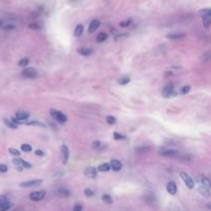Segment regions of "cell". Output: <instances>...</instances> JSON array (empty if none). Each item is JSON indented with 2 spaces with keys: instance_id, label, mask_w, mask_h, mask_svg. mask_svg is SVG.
Instances as JSON below:
<instances>
[{
  "instance_id": "6da1fadb",
  "label": "cell",
  "mask_w": 211,
  "mask_h": 211,
  "mask_svg": "<svg viewBox=\"0 0 211 211\" xmlns=\"http://www.w3.org/2000/svg\"><path fill=\"white\" fill-rule=\"evenodd\" d=\"M199 14L201 17L203 18V24L204 27L206 29H209L210 23H211V9L210 8H205V9H201L199 11Z\"/></svg>"
},
{
  "instance_id": "7a4b0ae2",
  "label": "cell",
  "mask_w": 211,
  "mask_h": 211,
  "mask_svg": "<svg viewBox=\"0 0 211 211\" xmlns=\"http://www.w3.org/2000/svg\"><path fill=\"white\" fill-rule=\"evenodd\" d=\"M50 114L52 116V117L54 120L59 121V123H61V124L66 123L67 120H68L65 114H64L63 112H61V111H59V110H57V109H51Z\"/></svg>"
},
{
  "instance_id": "3957f363",
  "label": "cell",
  "mask_w": 211,
  "mask_h": 211,
  "mask_svg": "<svg viewBox=\"0 0 211 211\" xmlns=\"http://www.w3.org/2000/svg\"><path fill=\"white\" fill-rule=\"evenodd\" d=\"M180 176L182 178V180H183V182L185 183V185L188 187V188H194L195 187V182L193 180V178H191L190 175H188L187 172H180Z\"/></svg>"
},
{
  "instance_id": "277c9868",
  "label": "cell",
  "mask_w": 211,
  "mask_h": 211,
  "mask_svg": "<svg viewBox=\"0 0 211 211\" xmlns=\"http://www.w3.org/2000/svg\"><path fill=\"white\" fill-rule=\"evenodd\" d=\"M46 197V191H33L29 195V198L34 201V202H38V201H41L43 198Z\"/></svg>"
},
{
  "instance_id": "5b68a950",
  "label": "cell",
  "mask_w": 211,
  "mask_h": 211,
  "mask_svg": "<svg viewBox=\"0 0 211 211\" xmlns=\"http://www.w3.org/2000/svg\"><path fill=\"white\" fill-rule=\"evenodd\" d=\"M160 156H176L179 155L178 151H175V149H169V148H162L158 152Z\"/></svg>"
},
{
  "instance_id": "8992f818",
  "label": "cell",
  "mask_w": 211,
  "mask_h": 211,
  "mask_svg": "<svg viewBox=\"0 0 211 211\" xmlns=\"http://www.w3.org/2000/svg\"><path fill=\"white\" fill-rule=\"evenodd\" d=\"M22 74H23L24 77H26V78H34L37 76V71H36V69L30 67V68L24 69L23 72H22Z\"/></svg>"
},
{
  "instance_id": "52a82bcc",
  "label": "cell",
  "mask_w": 211,
  "mask_h": 211,
  "mask_svg": "<svg viewBox=\"0 0 211 211\" xmlns=\"http://www.w3.org/2000/svg\"><path fill=\"white\" fill-rule=\"evenodd\" d=\"M174 92V85L173 84H167L164 87L162 91V95L164 96L165 98H169L170 96L173 94Z\"/></svg>"
},
{
  "instance_id": "ba28073f",
  "label": "cell",
  "mask_w": 211,
  "mask_h": 211,
  "mask_svg": "<svg viewBox=\"0 0 211 211\" xmlns=\"http://www.w3.org/2000/svg\"><path fill=\"white\" fill-rule=\"evenodd\" d=\"M42 183V180L41 179H35V180H28V181H24L21 182L20 187H38Z\"/></svg>"
},
{
  "instance_id": "9c48e42d",
  "label": "cell",
  "mask_w": 211,
  "mask_h": 211,
  "mask_svg": "<svg viewBox=\"0 0 211 211\" xmlns=\"http://www.w3.org/2000/svg\"><path fill=\"white\" fill-rule=\"evenodd\" d=\"M61 153H62V162L63 164H67V162H68L69 160V149H68V146L63 144L61 146Z\"/></svg>"
},
{
  "instance_id": "30bf717a",
  "label": "cell",
  "mask_w": 211,
  "mask_h": 211,
  "mask_svg": "<svg viewBox=\"0 0 211 211\" xmlns=\"http://www.w3.org/2000/svg\"><path fill=\"white\" fill-rule=\"evenodd\" d=\"M109 166H110V168L116 172L120 171L121 169L123 168V164H121V162L119 161V160H111Z\"/></svg>"
},
{
  "instance_id": "8fae6325",
  "label": "cell",
  "mask_w": 211,
  "mask_h": 211,
  "mask_svg": "<svg viewBox=\"0 0 211 211\" xmlns=\"http://www.w3.org/2000/svg\"><path fill=\"white\" fill-rule=\"evenodd\" d=\"M85 174L90 178H96L97 177V169L95 167H88L85 170Z\"/></svg>"
},
{
  "instance_id": "7c38bea8",
  "label": "cell",
  "mask_w": 211,
  "mask_h": 211,
  "mask_svg": "<svg viewBox=\"0 0 211 211\" xmlns=\"http://www.w3.org/2000/svg\"><path fill=\"white\" fill-rule=\"evenodd\" d=\"M30 114L26 112V111H17V113H15V119H18L19 121H26L29 119Z\"/></svg>"
},
{
  "instance_id": "4fadbf2b",
  "label": "cell",
  "mask_w": 211,
  "mask_h": 211,
  "mask_svg": "<svg viewBox=\"0 0 211 211\" xmlns=\"http://www.w3.org/2000/svg\"><path fill=\"white\" fill-rule=\"evenodd\" d=\"M167 191L170 195H175V194H176L177 187H176V184H175V182H173V181L168 182V184H167Z\"/></svg>"
},
{
  "instance_id": "5bb4252c",
  "label": "cell",
  "mask_w": 211,
  "mask_h": 211,
  "mask_svg": "<svg viewBox=\"0 0 211 211\" xmlns=\"http://www.w3.org/2000/svg\"><path fill=\"white\" fill-rule=\"evenodd\" d=\"M166 37L170 40H178V39H182L183 37H185V34L183 33H173V34H167Z\"/></svg>"
},
{
  "instance_id": "9a60e30c",
  "label": "cell",
  "mask_w": 211,
  "mask_h": 211,
  "mask_svg": "<svg viewBox=\"0 0 211 211\" xmlns=\"http://www.w3.org/2000/svg\"><path fill=\"white\" fill-rule=\"evenodd\" d=\"M99 26H100V21H99V20L92 21L91 24H90V26H89V32H90V33L95 32L99 28Z\"/></svg>"
},
{
  "instance_id": "2e32d148",
  "label": "cell",
  "mask_w": 211,
  "mask_h": 211,
  "mask_svg": "<svg viewBox=\"0 0 211 211\" xmlns=\"http://www.w3.org/2000/svg\"><path fill=\"white\" fill-rule=\"evenodd\" d=\"M199 193L202 195L203 197L205 198H209L210 197V188H208L207 187H204V185H201V187H199Z\"/></svg>"
},
{
  "instance_id": "e0dca14e",
  "label": "cell",
  "mask_w": 211,
  "mask_h": 211,
  "mask_svg": "<svg viewBox=\"0 0 211 211\" xmlns=\"http://www.w3.org/2000/svg\"><path fill=\"white\" fill-rule=\"evenodd\" d=\"M12 204L9 201H5V202L0 203V211H8L11 208Z\"/></svg>"
},
{
  "instance_id": "ac0fdd59",
  "label": "cell",
  "mask_w": 211,
  "mask_h": 211,
  "mask_svg": "<svg viewBox=\"0 0 211 211\" xmlns=\"http://www.w3.org/2000/svg\"><path fill=\"white\" fill-rule=\"evenodd\" d=\"M78 53L81 54V55L85 56V57H89L93 54V50L89 49V47H82V49H81L78 51Z\"/></svg>"
},
{
  "instance_id": "d6986e66",
  "label": "cell",
  "mask_w": 211,
  "mask_h": 211,
  "mask_svg": "<svg viewBox=\"0 0 211 211\" xmlns=\"http://www.w3.org/2000/svg\"><path fill=\"white\" fill-rule=\"evenodd\" d=\"M82 32H84V26L82 25H77V26L75 27V30H74V35L76 37H79V36H81V34H82Z\"/></svg>"
},
{
  "instance_id": "ffe728a7",
  "label": "cell",
  "mask_w": 211,
  "mask_h": 211,
  "mask_svg": "<svg viewBox=\"0 0 211 211\" xmlns=\"http://www.w3.org/2000/svg\"><path fill=\"white\" fill-rule=\"evenodd\" d=\"M98 170L101 171V172H107V171L110 170V166L108 163H103V164H101L98 167Z\"/></svg>"
},
{
  "instance_id": "44dd1931",
  "label": "cell",
  "mask_w": 211,
  "mask_h": 211,
  "mask_svg": "<svg viewBox=\"0 0 211 211\" xmlns=\"http://www.w3.org/2000/svg\"><path fill=\"white\" fill-rule=\"evenodd\" d=\"M57 193H58L60 197H68L70 195V191L67 188H59Z\"/></svg>"
},
{
  "instance_id": "7402d4cb",
  "label": "cell",
  "mask_w": 211,
  "mask_h": 211,
  "mask_svg": "<svg viewBox=\"0 0 211 211\" xmlns=\"http://www.w3.org/2000/svg\"><path fill=\"white\" fill-rule=\"evenodd\" d=\"M201 182H202V185L210 188V181H209L208 178L205 176V175H201Z\"/></svg>"
},
{
  "instance_id": "603a6c76",
  "label": "cell",
  "mask_w": 211,
  "mask_h": 211,
  "mask_svg": "<svg viewBox=\"0 0 211 211\" xmlns=\"http://www.w3.org/2000/svg\"><path fill=\"white\" fill-rule=\"evenodd\" d=\"M108 35L106 33H104V32H102V33H99L98 36H97V41L98 42H103V41H105L107 39Z\"/></svg>"
},
{
  "instance_id": "cb8c5ba5",
  "label": "cell",
  "mask_w": 211,
  "mask_h": 211,
  "mask_svg": "<svg viewBox=\"0 0 211 211\" xmlns=\"http://www.w3.org/2000/svg\"><path fill=\"white\" fill-rule=\"evenodd\" d=\"M4 124H5L8 128H11V129H18V127H19L18 125L14 124L11 120H8V119H5V120H4Z\"/></svg>"
},
{
  "instance_id": "d4e9b609",
  "label": "cell",
  "mask_w": 211,
  "mask_h": 211,
  "mask_svg": "<svg viewBox=\"0 0 211 211\" xmlns=\"http://www.w3.org/2000/svg\"><path fill=\"white\" fill-rule=\"evenodd\" d=\"M190 91H191V87H190V86H184V87L180 88L179 94L180 95H185V94H187V93L190 92Z\"/></svg>"
},
{
  "instance_id": "484cf974",
  "label": "cell",
  "mask_w": 211,
  "mask_h": 211,
  "mask_svg": "<svg viewBox=\"0 0 211 211\" xmlns=\"http://www.w3.org/2000/svg\"><path fill=\"white\" fill-rule=\"evenodd\" d=\"M102 200L104 201L105 203H107V204H111L112 203V198H111L109 195H107V194H105L102 196Z\"/></svg>"
},
{
  "instance_id": "4316f807",
  "label": "cell",
  "mask_w": 211,
  "mask_h": 211,
  "mask_svg": "<svg viewBox=\"0 0 211 211\" xmlns=\"http://www.w3.org/2000/svg\"><path fill=\"white\" fill-rule=\"evenodd\" d=\"M21 149L25 152H28L32 151V146L30 144H26V143H24V144L21 145Z\"/></svg>"
},
{
  "instance_id": "83f0119b",
  "label": "cell",
  "mask_w": 211,
  "mask_h": 211,
  "mask_svg": "<svg viewBox=\"0 0 211 211\" xmlns=\"http://www.w3.org/2000/svg\"><path fill=\"white\" fill-rule=\"evenodd\" d=\"M28 126H39V127H46V125L42 124L41 121H29V123H26Z\"/></svg>"
},
{
  "instance_id": "f1b7e54d",
  "label": "cell",
  "mask_w": 211,
  "mask_h": 211,
  "mask_svg": "<svg viewBox=\"0 0 211 211\" xmlns=\"http://www.w3.org/2000/svg\"><path fill=\"white\" fill-rule=\"evenodd\" d=\"M106 123L109 124V125H114L116 123V119L114 116H108L106 117Z\"/></svg>"
},
{
  "instance_id": "f546056e",
  "label": "cell",
  "mask_w": 211,
  "mask_h": 211,
  "mask_svg": "<svg viewBox=\"0 0 211 211\" xmlns=\"http://www.w3.org/2000/svg\"><path fill=\"white\" fill-rule=\"evenodd\" d=\"M28 64H29V59H28V58H23L22 60H20V62H19V66L25 67V66H27Z\"/></svg>"
},
{
  "instance_id": "4dcf8cb0",
  "label": "cell",
  "mask_w": 211,
  "mask_h": 211,
  "mask_svg": "<svg viewBox=\"0 0 211 211\" xmlns=\"http://www.w3.org/2000/svg\"><path fill=\"white\" fill-rule=\"evenodd\" d=\"M29 28L33 30H39V29H41V25H39L38 23H31V24H29Z\"/></svg>"
},
{
  "instance_id": "1f68e13d",
  "label": "cell",
  "mask_w": 211,
  "mask_h": 211,
  "mask_svg": "<svg viewBox=\"0 0 211 211\" xmlns=\"http://www.w3.org/2000/svg\"><path fill=\"white\" fill-rule=\"evenodd\" d=\"M130 81H131L130 77H121V79H119L120 85H127V84H129Z\"/></svg>"
},
{
  "instance_id": "d6a6232c",
  "label": "cell",
  "mask_w": 211,
  "mask_h": 211,
  "mask_svg": "<svg viewBox=\"0 0 211 211\" xmlns=\"http://www.w3.org/2000/svg\"><path fill=\"white\" fill-rule=\"evenodd\" d=\"M113 137H114V140H124V139H126V136L121 135V134L117 133V132L113 133Z\"/></svg>"
},
{
  "instance_id": "836d02e7",
  "label": "cell",
  "mask_w": 211,
  "mask_h": 211,
  "mask_svg": "<svg viewBox=\"0 0 211 211\" xmlns=\"http://www.w3.org/2000/svg\"><path fill=\"white\" fill-rule=\"evenodd\" d=\"M8 152L11 153V155H12V156H20V152H19L18 149L12 148V147H11V148L8 149Z\"/></svg>"
},
{
  "instance_id": "e575fe53",
  "label": "cell",
  "mask_w": 211,
  "mask_h": 211,
  "mask_svg": "<svg viewBox=\"0 0 211 211\" xmlns=\"http://www.w3.org/2000/svg\"><path fill=\"white\" fill-rule=\"evenodd\" d=\"M15 28V26L14 24H6L5 26H3V29L5 31H11V30H14Z\"/></svg>"
},
{
  "instance_id": "d590c367",
  "label": "cell",
  "mask_w": 211,
  "mask_h": 211,
  "mask_svg": "<svg viewBox=\"0 0 211 211\" xmlns=\"http://www.w3.org/2000/svg\"><path fill=\"white\" fill-rule=\"evenodd\" d=\"M85 195L88 198H91V197H93V195H94V191H93L92 188H86V190H85Z\"/></svg>"
},
{
  "instance_id": "8d00e7d4",
  "label": "cell",
  "mask_w": 211,
  "mask_h": 211,
  "mask_svg": "<svg viewBox=\"0 0 211 211\" xmlns=\"http://www.w3.org/2000/svg\"><path fill=\"white\" fill-rule=\"evenodd\" d=\"M131 23H132V20H131V19H129V20H127V21L121 22V23H120V26H121V27H128Z\"/></svg>"
},
{
  "instance_id": "74e56055",
  "label": "cell",
  "mask_w": 211,
  "mask_h": 211,
  "mask_svg": "<svg viewBox=\"0 0 211 211\" xmlns=\"http://www.w3.org/2000/svg\"><path fill=\"white\" fill-rule=\"evenodd\" d=\"M72 211H82V205H81V204H79V203L74 204Z\"/></svg>"
},
{
  "instance_id": "f35d334b",
  "label": "cell",
  "mask_w": 211,
  "mask_h": 211,
  "mask_svg": "<svg viewBox=\"0 0 211 211\" xmlns=\"http://www.w3.org/2000/svg\"><path fill=\"white\" fill-rule=\"evenodd\" d=\"M22 167L26 168V169H30L32 167V165L30 164V163H28L26 161H24V160H22Z\"/></svg>"
},
{
  "instance_id": "ab89813d",
  "label": "cell",
  "mask_w": 211,
  "mask_h": 211,
  "mask_svg": "<svg viewBox=\"0 0 211 211\" xmlns=\"http://www.w3.org/2000/svg\"><path fill=\"white\" fill-rule=\"evenodd\" d=\"M0 172L1 173H5V172H7V166L5 164H0Z\"/></svg>"
},
{
  "instance_id": "60d3db41",
  "label": "cell",
  "mask_w": 211,
  "mask_h": 211,
  "mask_svg": "<svg viewBox=\"0 0 211 211\" xmlns=\"http://www.w3.org/2000/svg\"><path fill=\"white\" fill-rule=\"evenodd\" d=\"M12 163H14V164H15L17 166H22V159H14L12 160Z\"/></svg>"
},
{
  "instance_id": "b9f144b4",
  "label": "cell",
  "mask_w": 211,
  "mask_h": 211,
  "mask_svg": "<svg viewBox=\"0 0 211 211\" xmlns=\"http://www.w3.org/2000/svg\"><path fill=\"white\" fill-rule=\"evenodd\" d=\"M100 144H101L100 141H94V142H93V144H92V147L94 149H97V148H99Z\"/></svg>"
},
{
  "instance_id": "7bdbcfd3",
  "label": "cell",
  "mask_w": 211,
  "mask_h": 211,
  "mask_svg": "<svg viewBox=\"0 0 211 211\" xmlns=\"http://www.w3.org/2000/svg\"><path fill=\"white\" fill-rule=\"evenodd\" d=\"M35 155L38 156H43L44 152L42 151H40V149H36V151H35Z\"/></svg>"
},
{
  "instance_id": "ee69618b",
  "label": "cell",
  "mask_w": 211,
  "mask_h": 211,
  "mask_svg": "<svg viewBox=\"0 0 211 211\" xmlns=\"http://www.w3.org/2000/svg\"><path fill=\"white\" fill-rule=\"evenodd\" d=\"M11 121H12V123H14V124L18 125V126H19V125H21V124H22L21 121H19L18 119H15V117H11Z\"/></svg>"
},
{
  "instance_id": "f6af8a7d",
  "label": "cell",
  "mask_w": 211,
  "mask_h": 211,
  "mask_svg": "<svg viewBox=\"0 0 211 211\" xmlns=\"http://www.w3.org/2000/svg\"><path fill=\"white\" fill-rule=\"evenodd\" d=\"M209 56H210V52H207V53L205 54V55L203 56V60H204V61H208V60L210 59V57H209Z\"/></svg>"
},
{
  "instance_id": "bcb514c9",
  "label": "cell",
  "mask_w": 211,
  "mask_h": 211,
  "mask_svg": "<svg viewBox=\"0 0 211 211\" xmlns=\"http://www.w3.org/2000/svg\"><path fill=\"white\" fill-rule=\"evenodd\" d=\"M5 201H8V200H7V198H6L5 196H0V203L5 202Z\"/></svg>"
},
{
  "instance_id": "7dc6e473",
  "label": "cell",
  "mask_w": 211,
  "mask_h": 211,
  "mask_svg": "<svg viewBox=\"0 0 211 211\" xmlns=\"http://www.w3.org/2000/svg\"><path fill=\"white\" fill-rule=\"evenodd\" d=\"M169 75L171 76V75H172V72H169V71H168V72H166V74H165L166 77H167V76H169Z\"/></svg>"
},
{
  "instance_id": "c3c4849f",
  "label": "cell",
  "mask_w": 211,
  "mask_h": 211,
  "mask_svg": "<svg viewBox=\"0 0 211 211\" xmlns=\"http://www.w3.org/2000/svg\"><path fill=\"white\" fill-rule=\"evenodd\" d=\"M18 171H23V167H22V166H19V167H18Z\"/></svg>"
},
{
  "instance_id": "681fc988",
  "label": "cell",
  "mask_w": 211,
  "mask_h": 211,
  "mask_svg": "<svg viewBox=\"0 0 211 211\" xmlns=\"http://www.w3.org/2000/svg\"><path fill=\"white\" fill-rule=\"evenodd\" d=\"M3 26V21L2 20H0V28H1Z\"/></svg>"
}]
</instances>
